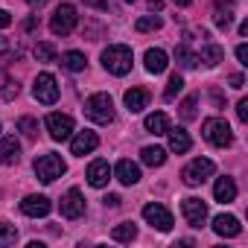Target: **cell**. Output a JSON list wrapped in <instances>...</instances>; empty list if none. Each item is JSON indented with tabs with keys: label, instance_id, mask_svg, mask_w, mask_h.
I'll use <instances>...</instances> for the list:
<instances>
[{
	"label": "cell",
	"instance_id": "cell-1",
	"mask_svg": "<svg viewBox=\"0 0 248 248\" xmlns=\"http://www.w3.org/2000/svg\"><path fill=\"white\" fill-rule=\"evenodd\" d=\"M132 62H135V56H132V47H126V44H111L102 50V67L114 76H126L132 70Z\"/></svg>",
	"mask_w": 248,
	"mask_h": 248
},
{
	"label": "cell",
	"instance_id": "cell-2",
	"mask_svg": "<svg viewBox=\"0 0 248 248\" xmlns=\"http://www.w3.org/2000/svg\"><path fill=\"white\" fill-rule=\"evenodd\" d=\"M67 172V164L62 161V155L56 152H44L41 158H35V175L41 184H53L56 178H62Z\"/></svg>",
	"mask_w": 248,
	"mask_h": 248
},
{
	"label": "cell",
	"instance_id": "cell-3",
	"mask_svg": "<svg viewBox=\"0 0 248 248\" xmlns=\"http://www.w3.org/2000/svg\"><path fill=\"white\" fill-rule=\"evenodd\" d=\"M202 135H204V140H207L210 146H219V149H225V146L233 143L231 126H228L225 120H219V117H210V120L202 123Z\"/></svg>",
	"mask_w": 248,
	"mask_h": 248
},
{
	"label": "cell",
	"instance_id": "cell-4",
	"mask_svg": "<svg viewBox=\"0 0 248 248\" xmlns=\"http://www.w3.org/2000/svg\"><path fill=\"white\" fill-rule=\"evenodd\" d=\"M85 114H88V120L99 123V126H108L114 120V99L108 93H93L85 102Z\"/></svg>",
	"mask_w": 248,
	"mask_h": 248
},
{
	"label": "cell",
	"instance_id": "cell-5",
	"mask_svg": "<svg viewBox=\"0 0 248 248\" xmlns=\"http://www.w3.org/2000/svg\"><path fill=\"white\" fill-rule=\"evenodd\" d=\"M213 161H207V158H196V161H190L187 167H184V172H181V181L187 184V187H199V184H204L210 175H213Z\"/></svg>",
	"mask_w": 248,
	"mask_h": 248
},
{
	"label": "cell",
	"instance_id": "cell-6",
	"mask_svg": "<svg viewBox=\"0 0 248 248\" xmlns=\"http://www.w3.org/2000/svg\"><path fill=\"white\" fill-rule=\"evenodd\" d=\"M76 24H79L76 9H73L70 3H62V6L56 9L53 21H50V30H53V35H70V32L76 30Z\"/></svg>",
	"mask_w": 248,
	"mask_h": 248
},
{
	"label": "cell",
	"instance_id": "cell-7",
	"mask_svg": "<svg viewBox=\"0 0 248 248\" xmlns=\"http://www.w3.org/2000/svg\"><path fill=\"white\" fill-rule=\"evenodd\" d=\"M32 96L44 105H53L59 99V82L53 73H38L35 76V85H32Z\"/></svg>",
	"mask_w": 248,
	"mask_h": 248
},
{
	"label": "cell",
	"instance_id": "cell-8",
	"mask_svg": "<svg viewBox=\"0 0 248 248\" xmlns=\"http://www.w3.org/2000/svg\"><path fill=\"white\" fill-rule=\"evenodd\" d=\"M44 126H47L53 140H67L73 135V117L70 114H47Z\"/></svg>",
	"mask_w": 248,
	"mask_h": 248
},
{
	"label": "cell",
	"instance_id": "cell-9",
	"mask_svg": "<svg viewBox=\"0 0 248 248\" xmlns=\"http://www.w3.org/2000/svg\"><path fill=\"white\" fill-rule=\"evenodd\" d=\"M143 219H146L152 228L164 231V233H167V231H172V225H175V222H172V213H170L164 204H158V202H152V204H146V207H143Z\"/></svg>",
	"mask_w": 248,
	"mask_h": 248
},
{
	"label": "cell",
	"instance_id": "cell-10",
	"mask_svg": "<svg viewBox=\"0 0 248 248\" xmlns=\"http://www.w3.org/2000/svg\"><path fill=\"white\" fill-rule=\"evenodd\" d=\"M181 213H184V219H187V225L190 228H202L204 225V219H207V204L202 202V199H184L181 202Z\"/></svg>",
	"mask_w": 248,
	"mask_h": 248
},
{
	"label": "cell",
	"instance_id": "cell-11",
	"mask_svg": "<svg viewBox=\"0 0 248 248\" xmlns=\"http://www.w3.org/2000/svg\"><path fill=\"white\" fill-rule=\"evenodd\" d=\"M62 216L64 219H79V216H85V199H82V193L73 187V190H67L64 196H62Z\"/></svg>",
	"mask_w": 248,
	"mask_h": 248
},
{
	"label": "cell",
	"instance_id": "cell-12",
	"mask_svg": "<svg viewBox=\"0 0 248 248\" xmlns=\"http://www.w3.org/2000/svg\"><path fill=\"white\" fill-rule=\"evenodd\" d=\"M50 210H53V204H50L47 196H27V199L21 202V213H24V216H32V219L47 216Z\"/></svg>",
	"mask_w": 248,
	"mask_h": 248
},
{
	"label": "cell",
	"instance_id": "cell-13",
	"mask_svg": "<svg viewBox=\"0 0 248 248\" xmlns=\"http://www.w3.org/2000/svg\"><path fill=\"white\" fill-rule=\"evenodd\" d=\"M96 146H99L96 132H79V135L73 138V143H70V152H73V155H79V158H85V155H91Z\"/></svg>",
	"mask_w": 248,
	"mask_h": 248
},
{
	"label": "cell",
	"instance_id": "cell-14",
	"mask_svg": "<svg viewBox=\"0 0 248 248\" xmlns=\"http://www.w3.org/2000/svg\"><path fill=\"white\" fill-rule=\"evenodd\" d=\"M114 175H117V181H120V184L132 187V184H138V181H140V167H138V164H132L129 158H123V161L114 167Z\"/></svg>",
	"mask_w": 248,
	"mask_h": 248
},
{
	"label": "cell",
	"instance_id": "cell-15",
	"mask_svg": "<svg viewBox=\"0 0 248 248\" xmlns=\"http://www.w3.org/2000/svg\"><path fill=\"white\" fill-rule=\"evenodd\" d=\"M18 158H21V143L15 140V135L0 138V164L12 167V164H18Z\"/></svg>",
	"mask_w": 248,
	"mask_h": 248
},
{
	"label": "cell",
	"instance_id": "cell-16",
	"mask_svg": "<svg viewBox=\"0 0 248 248\" xmlns=\"http://www.w3.org/2000/svg\"><path fill=\"white\" fill-rule=\"evenodd\" d=\"M111 181V167H108V161H93L91 167H88V184L91 187H105Z\"/></svg>",
	"mask_w": 248,
	"mask_h": 248
},
{
	"label": "cell",
	"instance_id": "cell-17",
	"mask_svg": "<svg viewBox=\"0 0 248 248\" xmlns=\"http://www.w3.org/2000/svg\"><path fill=\"white\" fill-rule=\"evenodd\" d=\"M126 108L132 111V114H140L146 105H149V91L146 88H132V91H126Z\"/></svg>",
	"mask_w": 248,
	"mask_h": 248
},
{
	"label": "cell",
	"instance_id": "cell-18",
	"mask_svg": "<svg viewBox=\"0 0 248 248\" xmlns=\"http://www.w3.org/2000/svg\"><path fill=\"white\" fill-rule=\"evenodd\" d=\"M213 231L219 233V236H239V231H242V225H239V219L236 216H216L213 219Z\"/></svg>",
	"mask_w": 248,
	"mask_h": 248
},
{
	"label": "cell",
	"instance_id": "cell-19",
	"mask_svg": "<svg viewBox=\"0 0 248 248\" xmlns=\"http://www.w3.org/2000/svg\"><path fill=\"white\" fill-rule=\"evenodd\" d=\"M143 62H146V70L149 73H164L167 70V64H170V59H167V53L161 50V47H155V50H146V56H143Z\"/></svg>",
	"mask_w": 248,
	"mask_h": 248
},
{
	"label": "cell",
	"instance_id": "cell-20",
	"mask_svg": "<svg viewBox=\"0 0 248 248\" xmlns=\"http://www.w3.org/2000/svg\"><path fill=\"white\" fill-rule=\"evenodd\" d=\"M167 135H170V149H172L175 155H184V152H190L193 140H190V135H187L184 129H170Z\"/></svg>",
	"mask_w": 248,
	"mask_h": 248
},
{
	"label": "cell",
	"instance_id": "cell-21",
	"mask_svg": "<svg viewBox=\"0 0 248 248\" xmlns=\"http://www.w3.org/2000/svg\"><path fill=\"white\" fill-rule=\"evenodd\" d=\"M213 196H216V202H222V204L233 202V199H236V184H233V178H219V181L213 184Z\"/></svg>",
	"mask_w": 248,
	"mask_h": 248
},
{
	"label": "cell",
	"instance_id": "cell-22",
	"mask_svg": "<svg viewBox=\"0 0 248 248\" xmlns=\"http://www.w3.org/2000/svg\"><path fill=\"white\" fill-rule=\"evenodd\" d=\"M143 126H146V132H149V135H167V132H170V120H167V114H164V111H155V114H149V117H146Z\"/></svg>",
	"mask_w": 248,
	"mask_h": 248
},
{
	"label": "cell",
	"instance_id": "cell-23",
	"mask_svg": "<svg viewBox=\"0 0 248 248\" xmlns=\"http://www.w3.org/2000/svg\"><path fill=\"white\" fill-rule=\"evenodd\" d=\"M140 161H143L146 167H164L167 149H161V146H143V149H140Z\"/></svg>",
	"mask_w": 248,
	"mask_h": 248
},
{
	"label": "cell",
	"instance_id": "cell-24",
	"mask_svg": "<svg viewBox=\"0 0 248 248\" xmlns=\"http://www.w3.org/2000/svg\"><path fill=\"white\" fill-rule=\"evenodd\" d=\"M85 53H79V50H70V53H64L62 56V67L64 70H70V73H79V70H85Z\"/></svg>",
	"mask_w": 248,
	"mask_h": 248
},
{
	"label": "cell",
	"instance_id": "cell-25",
	"mask_svg": "<svg viewBox=\"0 0 248 248\" xmlns=\"http://www.w3.org/2000/svg\"><path fill=\"white\" fill-rule=\"evenodd\" d=\"M175 62H178V67H184V70H193L196 64H199V56L187 47V44H181V47H175Z\"/></svg>",
	"mask_w": 248,
	"mask_h": 248
},
{
	"label": "cell",
	"instance_id": "cell-26",
	"mask_svg": "<svg viewBox=\"0 0 248 248\" xmlns=\"http://www.w3.org/2000/svg\"><path fill=\"white\" fill-rule=\"evenodd\" d=\"M222 59H225V53H222V47H219V44H207V47H202V56H199V62H204L207 67H216Z\"/></svg>",
	"mask_w": 248,
	"mask_h": 248
},
{
	"label": "cell",
	"instance_id": "cell-27",
	"mask_svg": "<svg viewBox=\"0 0 248 248\" xmlns=\"http://www.w3.org/2000/svg\"><path fill=\"white\" fill-rule=\"evenodd\" d=\"M111 236H114L117 242H132V239L138 236V228H135V222H120V225L111 231Z\"/></svg>",
	"mask_w": 248,
	"mask_h": 248
},
{
	"label": "cell",
	"instance_id": "cell-28",
	"mask_svg": "<svg viewBox=\"0 0 248 248\" xmlns=\"http://www.w3.org/2000/svg\"><path fill=\"white\" fill-rule=\"evenodd\" d=\"M135 30H138V32H158V30H161V18H158V15H146V18H138Z\"/></svg>",
	"mask_w": 248,
	"mask_h": 248
},
{
	"label": "cell",
	"instance_id": "cell-29",
	"mask_svg": "<svg viewBox=\"0 0 248 248\" xmlns=\"http://www.w3.org/2000/svg\"><path fill=\"white\" fill-rule=\"evenodd\" d=\"M181 88H184V79H181V73H172V76H170V82H167L164 99H175V96L181 93Z\"/></svg>",
	"mask_w": 248,
	"mask_h": 248
},
{
	"label": "cell",
	"instance_id": "cell-30",
	"mask_svg": "<svg viewBox=\"0 0 248 248\" xmlns=\"http://www.w3.org/2000/svg\"><path fill=\"white\" fill-rule=\"evenodd\" d=\"M15 242H18V231H15V225L0 222V248H3V245H15Z\"/></svg>",
	"mask_w": 248,
	"mask_h": 248
},
{
	"label": "cell",
	"instance_id": "cell-31",
	"mask_svg": "<svg viewBox=\"0 0 248 248\" xmlns=\"http://www.w3.org/2000/svg\"><path fill=\"white\" fill-rule=\"evenodd\" d=\"M35 59L38 62H56V47L53 44H35Z\"/></svg>",
	"mask_w": 248,
	"mask_h": 248
},
{
	"label": "cell",
	"instance_id": "cell-32",
	"mask_svg": "<svg viewBox=\"0 0 248 248\" xmlns=\"http://www.w3.org/2000/svg\"><path fill=\"white\" fill-rule=\"evenodd\" d=\"M18 132H24L27 138H35V132H38V123H35L32 117H21V120H18Z\"/></svg>",
	"mask_w": 248,
	"mask_h": 248
},
{
	"label": "cell",
	"instance_id": "cell-33",
	"mask_svg": "<svg viewBox=\"0 0 248 248\" xmlns=\"http://www.w3.org/2000/svg\"><path fill=\"white\" fill-rule=\"evenodd\" d=\"M181 120H184V123L196 120V96H187V99L181 102Z\"/></svg>",
	"mask_w": 248,
	"mask_h": 248
},
{
	"label": "cell",
	"instance_id": "cell-34",
	"mask_svg": "<svg viewBox=\"0 0 248 248\" xmlns=\"http://www.w3.org/2000/svg\"><path fill=\"white\" fill-rule=\"evenodd\" d=\"M231 24H233V9H231V6H228V9H219V12H216V27H219V30H228Z\"/></svg>",
	"mask_w": 248,
	"mask_h": 248
},
{
	"label": "cell",
	"instance_id": "cell-35",
	"mask_svg": "<svg viewBox=\"0 0 248 248\" xmlns=\"http://www.w3.org/2000/svg\"><path fill=\"white\" fill-rule=\"evenodd\" d=\"M236 117H239V123H248V99L236 102Z\"/></svg>",
	"mask_w": 248,
	"mask_h": 248
},
{
	"label": "cell",
	"instance_id": "cell-36",
	"mask_svg": "<svg viewBox=\"0 0 248 248\" xmlns=\"http://www.w3.org/2000/svg\"><path fill=\"white\" fill-rule=\"evenodd\" d=\"M236 59H239V64H242V67H248V47H245V44H239V47H236Z\"/></svg>",
	"mask_w": 248,
	"mask_h": 248
},
{
	"label": "cell",
	"instance_id": "cell-37",
	"mask_svg": "<svg viewBox=\"0 0 248 248\" xmlns=\"http://www.w3.org/2000/svg\"><path fill=\"white\" fill-rule=\"evenodd\" d=\"M6 27H12V15L6 9H0V30H6Z\"/></svg>",
	"mask_w": 248,
	"mask_h": 248
},
{
	"label": "cell",
	"instance_id": "cell-38",
	"mask_svg": "<svg viewBox=\"0 0 248 248\" xmlns=\"http://www.w3.org/2000/svg\"><path fill=\"white\" fill-rule=\"evenodd\" d=\"M9 50H12V41H9L6 35H0V56H6Z\"/></svg>",
	"mask_w": 248,
	"mask_h": 248
},
{
	"label": "cell",
	"instance_id": "cell-39",
	"mask_svg": "<svg viewBox=\"0 0 248 248\" xmlns=\"http://www.w3.org/2000/svg\"><path fill=\"white\" fill-rule=\"evenodd\" d=\"M228 82H231V88H236V91H239V88L245 85V79H242V73H233V76H231Z\"/></svg>",
	"mask_w": 248,
	"mask_h": 248
},
{
	"label": "cell",
	"instance_id": "cell-40",
	"mask_svg": "<svg viewBox=\"0 0 248 248\" xmlns=\"http://www.w3.org/2000/svg\"><path fill=\"white\" fill-rule=\"evenodd\" d=\"M105 204H108V207H120V196H114V193L105 196Z\"/></svg>",
	"mask_w": 248,
	"mask_h": 248
},
{
	"label": "cell",
	"instance_id": "cell-41",
	"mask_svg": "<svg viewBox=\"0 0 248 248\" xmlns=\"http://www.w3.org/2000/svg\"><path fill=\"white\" fill-rule=\"evenodd\" d=\"M35 27H38V18H27V24H24V30H27V32H32Z\"/></svg>",
	"mask_w": 248,
	"mask_h": 248
},
{
	"label": "cell",
	"instance_id": "cell-42",
	"mask_svg": "<svg viewBox=\"0 0 248 248\" xmlns=\"http://www.w3.org/2000/svg\"><path fill=\"white\" fill-rule=\"evenodd\" d=\"M85 3H91V6H99V9H108V3H105V0H85Z\"/></svg>",
	"mask_w": 248,
	"mask_h": 248
},
{
	"label": "cell",
	"instance_id": "cell-43",
	"mask_svg": "<svg viewBox=\"0 0 248 248\" xmlns=\"http://www.w3.org/2000/svg\"><path fill=\"white\" fill-rule=\"evenodd\" d=\"M161 6H164V0H149V9H155V12H158Z\"/></svg>",
	"mask_w": 248,
	"mask_h": 248
},
{
	"label": "cell",
	"instance_id": "cell-44",
	"mask_svg": "<svg viewBox=\"0 0 248 248\" xmlns=\"http://www.w3.org/2000/svg\"><path fill=\"white\" fill-rule=\"evenodd\" d=\"M27 3H30V6H35V9H41V6L47 3V0H27Z\"/></svg>",
	"mask_w": 248,
	"mask_h": 248
},
{
	"label": "cell",
	"instance_id": "cell-45",
	"mask_svg": "<svg viewBox=\"0 0 248 248\" xmlns=\"http://www.w3.org/2000/svg\"><path fill=\"white\" fill-rule=\"evenodd\" d=\"M172 3H175V6H190L193 0H172Z\"/></svg>",
	"mask_w": 248,
	"mask_h": 248
},
{
	"label": "cell",
	"instance_id": "cell-46",
	"mask_svg": "<svg viewBox=\"0 0 248 248\" xmlns=\"http://www.w3.org/2000/svg\"><path fill=\"white\" fill-rule=\"evenodd\" d=\"M126 3H135V0H126Z\"/></svg>",
	"mask_w": 248,
	"mask_h": 248
}]
</instances>
